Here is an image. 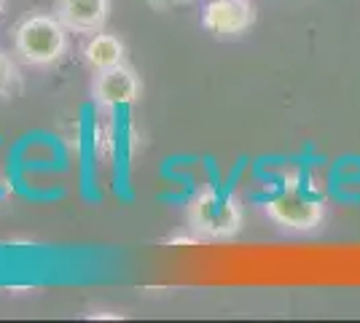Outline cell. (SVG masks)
<instances>
[{"label": "cell", "mask_w": 360, "mask_h": 323, "mask_svg": "<svg viewBox=\"0 0 360 323\" xmlns=\"http://www.w3.org/2000/svg\"><path fill=\"white\" fill-rule=\"evenodd\" d=\"M11 41H14V54L19 60L27 62V65L46 68V65H54L65 57L68 27L54 14L32 11L16 22Z\"/></svg>", "instance_id": "6da1fadb"}, {"label": "cell", "mask_w": 360, "mask_h": 323, "mask_svg": "<svg viewBox=\"0 0 360 323\" xmlns=\"http://www.w3.org/2000/svg\"><path fill=\"white\" fill-rule=\"evenodd\" d=\"M188 229L199 240H229L242 232V202L231 191L202 189L194 200L188 202Z\"/></svg>", "instance_id": "7a4b0ae2"}, {"label": "cell", "mask_w": 360, "mask_h": 323, "mask_svg": "<svg viewBox=\"0 0 360 323\" xmlns=\"http://www.w3.org/2000/svg\"><path fill=\"white\" fill-rule=\"evenodd\" d=\"M264 210L277 227L293 232H312L323 224L326 218V205L320 197L299 189V184H288L285 191L274 194Z\"/></svg>", "instance_id": "3957f363"}, {"label": "cell", "mask_w": 360, "mask_h": 323, "mask_svg": "<svg viewBox=\"0 0 360 323\" xmlns=\"http://www.w3.org/2000/svg\"><path fill=\"white\" fill-rule=\"evenodd\" d=\"M140 92H143L140 76L129 65H124V62L116 65V68L100 70L97 78H94V87H91L94 103L103 108L132 106V103L140 100Z\"/></svg>", "instance_id": "277c9868"}, {"label": "cell", "mask_w": 360, "mask_h": 323, "mask_svg": "<svg viewBox=\"0 0 360 323\" xmlns=\"http://www.w3.org/2000/svg\"><path fill=\"white\" fill-rule=\"evenodd\" d=\"M255 8L253 0H210L205 6L202 25L218 38H234L253 27Z\"/></svg>", "instance_id": "5b68a950"}, {"label": "cell", "mask_w": 360, "mask_h": 323, "mask_svg": "<svg viewBox=\"0 0 360 323\" xmlns=\"http://www.w3.org/2000/svg\"><path fill=\"white\" fill-rule=\"evenodd\" d=\"M54 16L75 35H94L105 30L110 0H54Z\"/></svg>", "instance_id": "8992f818"}, {"label": "cell", "mask_w": 360, "mask_h": 323, "mask_svg": "<svg viewBox=\"0 0 360 323\" xmlns=\"http://www.w3.org/2000/svg\"><path fill=\"white\" fill-rule=\"evenodd\" d=\"M124 51H127V49H124V41H121L119 35L103 32V30L89 35V41H86L84 49H81L86 68L94 70V73L121 65V62H124Z\"/></svg>", "instance_id": "52a82bcc"}, {"label": "cell", "mask_w": 360, "mask_h": 323, "mask_svg": "<svg viewBox=\"0 0 360 323\" xmlns=\"http://www.w3.org/2000/svg\"><path fill=\"white\" fill-rule=\"evenodd\" d=\"M19 89V68L8 51L0 49V97H11Z\"/></svg>", "instance_id": "ba28073f"}, {"label": "cell", "mask_w": 360, "mask_h": 323, "mask_svg": "<svg viewBox=\"0 0 360 323\" xmlns=\"http://www.w3.org/2000/svg\"><path fill=\"white\" fill-rule=\"evenodd\" d=\"M196 240H199V237H186V234H178V237H169V240H167V243H169V246H194Z\"/></svg>", "instance_id": "9c48e42d"}, {"label": "cell", "mask_w": 360, "mask_h": 323, "mask_svg": "<svg viewBox=\"0 0 360 323\" xmlns=\"http://www.w3.org/2000/svg\"><path fill=\"white\" fill-rule=\"evenodd\" d=\"M153 6H159V8H167V6H178V3H191V0H150Z\"/></svg>", "instance_id": "30bf717a"}, {"label": "cell", "mask_w": 360, "mask_h": 323, "mask_svg": "<svg viewBox=\"0 0 360 323\" xmlns=\"http://www.w3.org/2000/svg\"><path fill=\"white\" fill-rule=\"evenodd\" d=\"M91 318H110V321H116L121 315H110V312H97V315H91Z\"/></svg>", "instance_id": "8fae6325"}, {"label": "cell", "mask_w": 360, "mask_h": 323, "mask_svg": "<svg viewBox=\"0 0 360 323\" xmlns=\"http://www.w3.org/2000/svg\"><path fill=\"white\" fill-rule=\"evenodd\" d=\"M3 3H6V0H0V14H3Z\"/></svg>", "instance_id": "7c38bea8"}]
</instances>
